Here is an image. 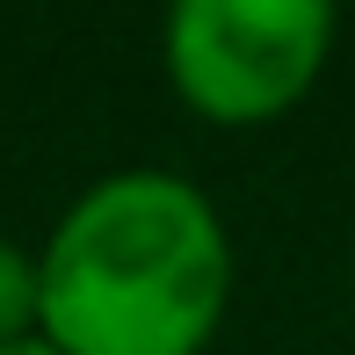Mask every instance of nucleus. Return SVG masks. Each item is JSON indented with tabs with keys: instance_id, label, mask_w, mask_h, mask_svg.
I'll list each match as a JSON object with an SVG mask.
<instances>
[{
	"instance_id": "nucleus-4",
	"label": "nucleus",
	"mask_w": 355,
	"mask_h": 355,
	"mask_svg": "<svg viewBox=\"0 0 355 355\" xmlns=\"http://www.w3.org/2000/svg\"><path fill=\"white\" fill-rule=\"evenodd\" d=\"M0 355H66V348H51V341H44V334H29V341H8Z\"/></svg>"
},
{
	"instance_id": "nucleus-1",
	"label": "nucleus",
	"mask_w": 355,
	"mask_h": 355,
	"mask_svg": "<svg viewBox=\"0 0 355 355\" xmlns=\"http://www.w3.org/2000/svg\"><path fill=\"white\" fill-rule=\"evenodd\" d=\"M232 247L182 174H109L44 247V341L66 355H196L211 341Z\"/></svg>"
},
{
	"instance_id": "nucleus-2",
	"label": "nucleus",
	"mask_w": 355,
	"mask_h": 355,
	"mask_svg": "<svg viewBox=\"0 0 355 355\" xmlns=\"http://www.w3.org/2000/svg\"><path fill=\"white\" fill-rule=\"evenodd\" d=\"M327 0H182L167 15V66L218 123L276 116L327 58Z\"/></svg>"
},
{
	"instance_id": "nucleus-3",
	"label": "nucleus",
	"mask_w": 355,
	"mask_h": 355,
	"mask_svg": "<svg viewBox=\"0 0 355 355\" xmlns=\"http://www.w3.org/2000/svg\"><path fill=\"white\" fill-rule=\"evenodd\" d=\"M29 327H44V261L0 239V348L29 341Z\"/></svg>"
}]
</instances>
